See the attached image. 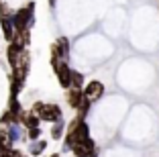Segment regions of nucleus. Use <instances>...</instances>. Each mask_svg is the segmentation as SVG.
<instances>
[{"label": "nucleus", "mask_w": 159, "mask_h": 157, "mask_svg": "<svg viewBox=\"0 0 159 157\" xmlns=\"http://www.w3.org/2000/svg\"><path fill=\"white\" fill-rule=\"evenodd\" d=\"M10 157H23V153H20L19 149H12V147H10Z\"/></svg>", "instance_id": "21"}, {"label": "nucleus", "mask_w": 159, "mask_h": 157, "mask_svg": "<svg viewBox=\"0 0 159 157\" xmlns=\"http://www.w3.org/2000/svg\"><path fill=\"white\" fill-rule=\"evenodd\" d=\"M0 2H2V0H0Z\"/></svg>", "instance_id": "24"}, {"label": "nucleus", "mask_w": 159, "mask_h": 157, "mask_svg": "<svg viewBox=\"0 0 159 157\" xmlns=\"http://www.w3.org/2000/svg\"><path fill=\"white\" fill-rule=\"evenodd\" d=\"M84 100V94H82V88H67V104L71 108H78Z\"/></svg>", "instance_id": "10"}, {"label": "nucleus", "mask_w": 159, "mask_h": 157, "mask_svg": "<svg viewBox=\"0 0 159 157\" xmlns=\"http://www.w3.org/2000/svg\"><path fill=\"white\" fill-rule=\"evenodd\" d=\"M6 135H8L10 143H16L23 139V125L20 122H12V125H6Z\"/></svg>", "instance_id": "9"}, {"label": "nucleus", "mask_w": 159, "mask_h": 157, "mask_svg": "<svg viewBox=\"0 0 159 157\" xmlns=\"http://www.w3.org/2000/svg\"><path fill=\"white\" fill-rule=\"evenodd\" d=\"M71 149H74V155L75 157H88V153L94 151V141H92V139L80 141V143H75Z\"/></svg>", "instance_id": "7"}, {"label": "nucleus", "mask_w": 159, "mask_h": 157, "mask_svg": "<svg viewBox=\"0 0 159 157\" xmlns=\"http://www.w3.org/2000/svg\"><path fill=\"white\" fill-rule=\"evenodd\" d=\"M51 137L55 139V141L63 137V120H57L55 125H53V129H51Z\"/></svg>", "instance_id": "16"}, {"label": "nucleus", "mask_w": 159, "mask_h": 157, "mask_svg": "<svg viewBox=\"0 0 159 157\" xmlns=\"http://www.w3.org/2000/svg\"><path fill=\"white\" fill-rule=\"evenodd\" d=\"M19 122L25 127V129H35V127H39V122H41V118H39L35 112H20V116H19Z\"/></svg>", "instance_id": "6"}, {"label": "nucleus", "mask_w": 159, "mask_h": 157, "mask_svg": "<svg viewBox=\"0 0 159 157\" xmlns=\"http://www.w3.org/2000/svg\"><path fill=\"white\" fill-rule=\"evenodd\" d=\"M0 29H2V35H4L6 41H12L14 39V25H12V16H2L0 19Z\"/></svg>", "instance_id": "8"}, {"label": "nucleus", "mask_w": 159, "mask_h": 157, "mask_svg": "<svg viewBox=\"0 0 159 157\" xmlns=\"http://www.w3.org/2000/svg\"><path fill=\"white\" fill-rule=\"evenodd\" d=\"M35 23V2H29L27 6L14 10L12 12V25L14 31H25V29H31Z\"/></svg>", "instance_id": "1"}, {"label": "nucleus", "mask_w": 159, "mask_h": 157, "mask_svg": "<svg viewBox=\"0 0 159 157\" xmlns=\"http://www.w3.org/2000/svg\"><path fill=\"white\" fill-rule=\"evenodd\" d=\"M49 4H51V6H55V0H49Z\"/></svg>", "instance_id": "22"}, {"label": "nucleus", "mask_w": 159, "mask_h": 157, "mask_svg": "<svg viewBox=\"0 0 159 157\" xmlns=\"http://www.w3.org/2000/svg\"><path fill=\"white\" fill-rule=\"evenodd\" d=\"M25 47H20L16 41H10L8 47H6V59H8V65L10 67H14L16 65V61H19V55H20V51H23Z\"/></svg>", "instance_id": "5"}, {"label": "nucleus", "mask_w": 159, "mask_h": 157, "mask_svg": "<svg viewBox=\"0 0 159 157\" xmlns=\"http://www.w3.org/2000/svg\"><path fill=\"white\" fill-rule=\"evenodd\" d=\"M57 45L61 47V51H63L66 55L70 53V43H67V39H66V37H59V39H57Z\"/></svg>", "instance_id": "18"}, {"label": "nucleus", "mask_w": 159, "mask_h": 157, "mask_svg": "<svg viewBox=\"0 0 159 157\" xmlns=\"http://www.w3.org/2000/svg\"><path fill=\"white\" fill-rule=\"evenodd\" d=\"M102 92H104V86L100 82H90V84H86L84 88H82V94H84V98L86 100H96V98H100L102 96Z\"/></svg>", "instance_id": "4"}, {"label": "nucleus", "mask_w": 159, "mask_h": 157, "mask_svg": "<svg viewBox=\"0 0 159 157\" xmlns=\"http://www.w3.org/2000/svg\"><path fill=\"white\" fill-rule=\"evenodd\" d=\"M23 86H25V82H20V80H16V78L10 76V96H19V92L23 90Z\"/></svg>", "instance_id": "14"}, {"label": "nucleus", "mask_w": 159, "mask_h": 157, "mask_svg": "<svg viewBox=\"0 0 159 157\" xmlns=\"http://www.w3.org/2000/svg\"><path fill=\"white\" fill-rule=\"evenodd\" d=\"M53 69H55V76H57V80H59V84L67 90L70 88V76H71L70 65H67L66 61H59V63L53 65Z\"/></svg>", "instance_id": "3"}, {"label": "nucleus", "mask_w": 159, "mask_h": 157, "mask_svg": "<svg viewBox=\"0 0 159 157\" xmlns=\"http://www.w3.org/2000/svg\"><path fill=\"white\" fill-rule=\"evenodd\" d=\"M47 147V141H43V139H37V141H31V147H29V153L33 157H39L43 151H45Z\"/></svg>", "instance_id": "11"}, {"label": "nucleus", "mask_w": 159, "mask_h": 157, "mask_svg": "<svg viewBox=\"0 0 159 157\" xmlns=\"http://www.w3.org/2000/svg\"><path fill=\"white\" fill-rule=\"evenodd\" d=\"M31 112H35L41 120H47V122H57V120H61V108L57 106V104H53V102H49V104H45V102H35Z\"/></svg>", "instance_id": "2"}, {"label": "nucleus", "mask_w": 159, "mask_h": 157, "mask_svg": "<svg viewBox=\"0 0 159 157\" xmlns=\"http://www.w3.org/2000/svg\"><path fill=\"white\" fill-rule=\"evenodd\" d=\"M27 137H29V141H37V139L41 137V129H39V127H35V129H27Z\"/></svg>", "instance_id": "17"}, {"label": "nucleus", "mask_w": 159, "mask_h": 157, "mask_svg": "<svg viewBox=\"0 0 159 157\" xmlns=\"http://www.w3.org/2000/svg\"><path fill=\"white\" fill-rule=\"evenodd\" d=\"M0 145H6V147H12V143L8 141V135H6V131L0 129Z\"/></svg>", "instance_id": "19"}, {"label": "nucleus", "mask_w": 159, "mask_h": 157, "mask_svg": "<svg viewBox=\"0 0 159 157\" xmlns=\"http://www.w3.org/2000/svg\"><path fill=\"white\" fill-rule=\"evenodd\" d=\"M8 110L12 112L16 118L20 116V112H23V106H20V102H19V96H10V102H8Z\"/></svg>", "instance_id": "13"}, {"label": "nucleus", "mask_w": 159, "mask_h": 157, "mask_svg": "<svg viewBox=\"0 0 159 157\" xmlns=\"http://www.w3.org/2000/svg\"><path fill=\"white\" fill-rule=\"evenodd\" d=\"M51 157H61V155H59V153H53V155H51Z\"/></svg>", "instance_id": "23"}, {"label": "nucleus", "mask_w": 159, "mask_h": 157, "mask_svg": "<svg viewBox=\"0 0 159 157\" xmlns=\"http://www.w3.org/2000/svg\"><path fill=\"white\" fill-rule=\"evenodd\" d=\"M84 86V76L80 74V72H75V69H71V76H70V88H82Z\"/></svg>", "instance_id": "12"}, {"label": "nucleus", "mask_w": 159, "mask_h": 157, "mask_svg": "<svg viewBox=\"0 0 159 157\" xmlns=\"http://www.w3.org/2000/svg\"><path fill=\"white\" fill-rule=\"evenodd\" d=\"M8 151H10V147H6V145H0V157H4Z\"/></svg>", "instance_id": "20"}, {"label": "nucleus", "mask_w": 159, "mask_h": 157, "mask_svg": "<svg viewBox=\"0 0 159 157\" xmlns=\"http://www.w3.org/2000/svg\"><path fill=\"white\" fill-rule=\"evenodd\" d=\"M12 122H19V118H16L10 110H4L2 116H0V125H12Z\"/></svg>", "instance_id": "15"}]
</instances>
